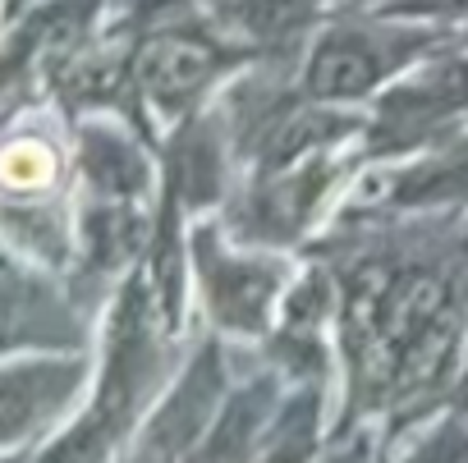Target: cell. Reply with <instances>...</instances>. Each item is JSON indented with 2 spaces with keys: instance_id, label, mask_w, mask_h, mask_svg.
I'll return each instance as SVG.
<instances>
[{
  "instance_id": "52a82bcc",
  "label": "cell",
  "mask_w": 468,
  "mask_h": 463,
  "mask_svg": "<svg viewBox=\"0 0 468 463\" xmlns=\"http://www.w3.org/2000/svg\"><path fill=\"white\" fill-rule=\"evenodd\" d=\"M79 170L92 188V197H115V202H138L147 193V156L138 152L133 138L106 124H88L79 138Z\"/></svg>"
},
{
  "instance_id": "9a60e30c",
  "label": "cell",
  "mask_w": 468,
  "mask_h": 463,
  "mask_svg": "<svg viewBox=\"0 0 468 463\" xmlns=\"http://www.w3.org/2000/svg\"><path fill=\"white\" fill-rule=\"evenodd\" d=\"M0 463H33V449H5Z\"/></svg>"
},
{
  "instance_id": "4fadbf2b",
  "label": "cell",
  "mask_w": 468,
  "mask_h": 463,
  "mask_svg": "<svg viewBox=\"0 0 468 463\" xmlns=\"http://www.w3.org/2000/svg\"><path fill=\"white\" fill-rule=\"evenodd\" d=\"M28 294H33V280L28 271L0 248V321H15V312L28 308Z\"/></svg>"
},
{
  "instance_id": "8992f818",
  "label": "cell",
  "mask_w": 468,
  "mask_h": 463,
  "mask_svg": "<svg viewBox=\"0 0 468 463\" xmlns=\"http://www.w3.org/2000/svg\"><path fill=\"white\" fill-rule=\"evenodd\" d=\"M276 417H281V381L276 376L234 385L225 395L220 413L211 417V426L202 431L197 449L188 454V463H253V454L262 449Z\"/></svg>"
},
{
  "instance_id": "ba28073f",
  "label": "cell",
  "mask_w": 468,
  "mask_h": 463,
  "mask_svg": "<svg viewBox=\"0 0 468 463\" xmlns=\"http://www.w3.org/2000/svg\"><path fill=\"white\" fill-rule=\"evenodd\" d=\"M147 244V220L138 216L133 202L115 197H92L79 216V248L92 271H120L138 258Z\"/></svg>"
},
{
  "instance_id": "3957f363",
  "label": "cell",
  "mask_w": 468,
  "mask_h": 463,
  "mask_svg": "<svg viewBox=\"0 0 468 463\" xmlns=\"http://www.w3.org/2000/svg\"><path fill=\"white\" fill-rule=\"evenodd\" d=\"M229 390L234 385H229L225 353L211 340L188 358L184 376H175L165 395L147 408V417L133 426L120 463H188V454L197 449L202 431L211 426Z\"/></svg>"
},
{
  "instance_id": "5bb4252c",
  "label": "cell",
  "mask_w": 468,
  "mask_h": 463,
  "mask_svg": "<svg viewBox=\"0 0 468 463\" xmlns=\"http://www.w3.org/2000/svg\"><path fill=\"white\" fill-rule=\"evenodd\" d=\"M395 19H468V0H386Z\"/></svg>"
},
{
  "instance_id": "277c9868",
  "label": "cell",
  "mask_w": 468,
  "mask_h": 463,
  "mask_svg": "<svg viewBox=\"0 0 468 463\" xmlns=\"http://www.w3.org/2000/svg\"><path fill=\"white\" fill-rule=\"evenodd\" d=\"M88 385L83 353H15L0 363V454L28 449L65 422Z\"/></svg>"
},
{
  "instance_id": "8fae6325",
  "label": "cell",
  "mask_w": 468,
  "mask_h": 463,
  "mask_svg": "<svg viewBox=\"0 0 468 463\" xmlns=\"http://www.w3.org/2000/svg\"><path fill=\"white\" fill-rule=\"evenodd\" d=\"M225 19L253 42H281L317 19V0H229Z\"/></svg>"
},
{
  "instance_id": "30bf717a",
  "label": "cell",
  "mask_w": 468,
  "mask_h": 463,
  "mask_svg": "<svg viewBox=\"0 0 468 463\" xmlns=\"http://www.w3.org/2000/svg\"><path fill=\"white\" fill-rule=\"evenodd\" d=\"M454 197H468V147L441 152L436 161H422V165L395 174V184H390L395 206H436V202H454Z\"/></svg>"
},
{
  "instance_id": "7a4b0ae2",
  "label": "cell",
  "mask_w": 468,
  "mask_h": 463,
  "mask_svg": "<svg viewBox=\"0 0 468 463\" xmlns=\"http://www.w3.org/2000/svg\"><path fill=\"white\" fill-rule=\"evenodd\" d=\"M436 33L422 24H404L381 15V24H335L326 28L303 65V92L317 106H349L381 92L399 69L422 60Z\"/></svg>"
},
{
  "instance_id": "5b68a950",
  "label": "cell",
  "mask_w": 468,
  "mask_h": 463,
  "mask_svg": "<svg viewBox=\"0 0 468 463\" xmlns=\"http://www.w3.org/2000/svg\"><path fill=\"white\" fill-rule=\"evenodd\" d=\"M225 56L216 42L197 37V33H156L138 60H133V79H138V92L161 106V110H184L188 101H197L211 79L220 74Z\"/></svg>"
},
{
  "instance_id": "2e32d148",
  "label": "cell",
  "mask_w": 468,
  "mask_h": 463,
  "mask_svg": "<svg viewBox=\"0 0 468 463\" xmlns=\"http://www.w3.org/2000/svg\"><path fill=\"white\" fill-rule=\"evenodd\" d=\"M463 381H468V376H463Z\"/></svg>"
},
{
  "instance_id": "7c38bea8",
  "label": "cell",
  "mask_w": 468,
  "mask_h": 463,
  "mask_svg": "<svg viewBox=\"0 0 468 463\" xmlns=\"http://www.w3.org/2000/svg\"><path fill=\"white\" fill-rule=\"evenodd\" d=\"M60 174L56 147L42 138H15L0 147V188L5 197H42Z\"/></svg>"
},
{
  "instance_id": "9c48e42d",
  "label": "cell",
  "mask_w": 468,
  "mask_h": 463,
  "mask_svg": "<svg viewBox=\"0 0 468 463\" xmlns=\"http://www.w3.org/2000/svg\"><path fill=\"white\" fill-rule=\"evenodd\" d=\"M317 436H322V395L303 390V395L281 404V417L267 431V440L253 454V463H313Z\"/></svg>"
},
{
  "instance_id": "6da1fadb",
  "label": "cell",
  "mask_w": 468,
  "mask_h": 463,
  "mask_svg": "<svg viewBox=\"0 0 468 463\" xmlns=\"http://www.w3.org/2000/svg\"><path fill=\"white\" fill-rule=\"evenodd\" d=\"M188 262L197 276V294L207 303V317L220 335L258 340L281 317V303L294 285L285 258L239 248L220 235V225H197L188 239Z\"/></svg>"
}]
</instances>
